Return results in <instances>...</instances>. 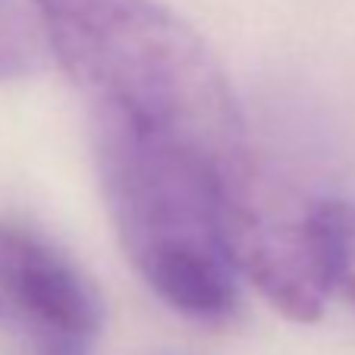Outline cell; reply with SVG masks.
<instances>
[{
    "instance_id": "6",
    "label": "cell",
    "mask_w": 355,
    "mask_h": 355,
    "mask_svg": "<svg viewBox=\"0 0 355 355\" xmlns=\"http://www.w3.org/2000/svg\"><path fill=\"white\" fill-rule=\"evenodd\" d=\"M32 35L26 38L22 22L13 13L0 10V76H19L32 69Z\"/></svg>"
},
{
    "instance_id": "2",
    "label": "cell",
    "mask_w": 355,
    "mask_h": 355,
    "mask_svg": "<svg viewBox=\"0 0 355 355\" xmlns=\"http://www.w3.org/2000/svg\"><path fill=\"white\" fill-rule=\"evenodd\" d=\"M94 139L104 198L141 280L180 315L223 321L239 295L230 208L255 186L170 135L114 116L94 114Z\"/></svg>"
},
{
    "instance_id": "5",
    "label": "cell",
    "mask_w": 355,
    "mask_h": 355,
    "mask_svg": "<svg viewBox=\"0 0 355 355\" xmlns=\"http://www.w3.org/2000/svg\"><path fill=\"white\" fill-rule=\"evenodd\" d=\"M311 220L321 236L330 289H340L343 299L355 309V205L324 201L311 208Z\"/></svg>"
},
{
    "instance_id": "1",
    "label": "cell",
    "mask_w": 355,
    "mask_h": 355,
    "mask_svg": "<svg viewBox=\"0 0 355 355\" xmlns=\"http://www.w3.org/2000/svg\"><path fill=\"white\" fill-rule=\"evenodd\" d=\"M32 10L98 116L170 135L252 182L227 76L173 10L157 0H32Z\"/></svg>"
},
{
    "instance_id": "3",
    "label": "cell",
    "mask_w": 355,
    "mask_h": 355,
    "mask_svg": "<svg viewBox=\"0 0 355 355\" xmlns=\"http://www.w3.org/2000/svg\"><path fill=\"white\" fill-rule=\"evenodd\" d=\"M0 309L38 355H92L104 324L94 286L51 245L0 223Z\"/></svg>"
},
{
    "instance_id": "4",
    "label": "cell",
    "mask_w": 355,
    "mask_h": 355,
    "mask_svg": "<svg viewBox=\"0 0 355 355\" xmlns=\"http://www.w3.org/2000/svg\"><path fill=\"white\" fill-rule=\"evenodd\" d=\"M230 252L236 270L289 321L311 324L330 295L321 236L309 214L280 217L258 208L255 192L230 208Z\"/></svg>"
}]
</instances>
